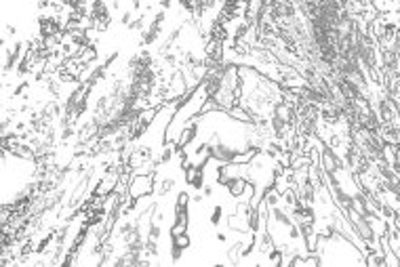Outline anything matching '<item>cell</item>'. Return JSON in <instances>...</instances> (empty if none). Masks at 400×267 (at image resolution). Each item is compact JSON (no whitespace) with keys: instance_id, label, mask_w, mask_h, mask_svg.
I'll return each instance as SVG.
<instances>
[{"instance_id":"cell-3","label":"cell","mask_w":400,"mask_h":267,"mask_svg":"<svg viewBox=\"0 0 400 267\" xmlns=\"http://www.w3.org/2000/svg\"><path fill=\"white\" fill-rule=\"evenodd\" d=\"M226 204L224 202H217L213 208H211V215H209V223H211L213 227H219L221 223L226 221Z\"/></svg>"},{"instance_id":"cell-1","label":"cell","mask_w":400,"mask_h":267,"mask_svg":"<svg viewBox=\"0 0 400 267\" xmlns=\"http://www.w3.org/2000/svg\"><path fill=\"white\" fill-rule=\"evenodd\" d=\"M126 196L131 200H141L145 196H154V173L148 175H131L129 181V189H126Z\"/></svg>"},{"instance_id":"cell-2","label":"cell","mask_w":400,"mask_h":267,"mask_svg":"<svg viewBox=\"0 0 400 267\" xmlns=\"http://www.w3.org/2000/svg\"><path fill=\"white\" fill-rule=\"evenodd\" d=\"M249 181H251L249 177H232V179L224 185V189L227 192V196H230V198L240 200V198L244 196V189H246V185H249Z\"/></svg>"},{"instance_id":"cell-4","label":"cell","mask_w":400,"mask_h":267,"mask_svg":"<svg viewBox=\"0 0 400 267\" xmlns=\"http://www.w3.org/2000/svg\"><path fill=\"white\" fill-rule=\"evenodd\" d=\"M171 242H173V246H179L181 250H188L190 246H192V238H190V234H179V236H173L171 238Z\"/></svg>"}]
</instances>
